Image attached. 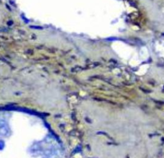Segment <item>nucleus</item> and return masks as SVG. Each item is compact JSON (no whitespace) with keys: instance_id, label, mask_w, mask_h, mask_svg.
<instances>
[{"instance_id":"nucleus-1","label":"nucleus","mask_w":164,"mask_h":158,"mask_svg":"<svg viewBox=\"0 0 164 158\" xmlns=\"http://www.w3.org/2000/svg\"><path fill=\"white\" fill-rule=\"evenodd\" d=\"M4 145H5V144H4V142H2V140H0V147H2V149L4 147Z\"/></svg>"}]
</instances>
